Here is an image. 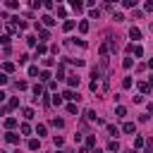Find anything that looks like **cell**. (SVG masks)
Segmentation results:
<instances>
[{"mask_svg": "<svg viewBox=\"0 0 153 153\" xmlns=\"http://www.w3.org/2000/svg\"><path fill=\"white\" fill-rule=\"evenodd\" d=\"M139 89H141L144 94H148V91H151V86H148V84H139Z\"/></svg>", "mask_w": 153, "mask_h": 153, "instance_id": "obj_27", "label": "cell"}, {"mask_svg": "<svg viewBox=\"0 0 153 153\" xmlns=\"http://www.w3.org/2000/svg\"><path fill=\"white\" fill-rule=\"evenodd\" d=\"M62 77H65V67L60 65V67H57V79H62Z\"/></svg>", "mask_w": 153, "mask_h": 153, "instance_id": "obj_34", "label": "cell"}, {"mask_svg": "<svg viewBox=\"0 0 153 153\" xmlns=\"http://www.w3.org/2000/svg\"><path fill=\"white\" fill-rule=\"evenodd\" d=\"M69 3H72V7H74L77 12H79V10L84 7V3H82V0H69Z\"/></svg>", "mask_w": 153, "mask_h": 153, "instance_id": "obj_9", "label": "cell"}, {"mask_svg": "<svg viewBox=\"0 0 153 153\" xmlns=\"http://www.w3.org/2000/svg\"><path fill=\"white\" fill-rule=\"evenodd\" d=\"M62 96H65V98H69V101H79V96H77V94H74L72 89H67V91H65Z\"/></svg>", "mask_w": 153, "mask_h": 153, "instance_id": "obj_2", "label": "cell"}, {"mask_svg": "<svg viewBox=\"0 0 153 153\" xmlns=\"http://www.w3.org/2000/svg\"><path fill=\"white\" fill-rule=\"evenodd\" d=\"M57 3H62V0H57Z\"/></svg>", "mask_w": 153, "mask_h": 153, "instance_id": "obj_40", "label": "cell"}, {"mask_svg": "<svg viewBox=\"0 0 153 153\" xmlns=\"http://www.w3.org/2000/svg\"><path fill=\"white\" fill-rule=\"evenodd\" d=\"M29 148H31V151L38 148V141H36V139H31V141H29Z\"/></svg>", "mask_w": 153, "mask_h": 153, "instance_id": "obj_25", "label": "cell"}, {"mask_svg": "<svg viewBox=\"0 0 153 153\" xmlns=\"http://www.w3.org/2000/svg\"><path fill=\"white\" fill-rule=\"evenodd\" d=\"M22 115H24V120H31V117H34V110H31V108H24Z\"/></svg>", "mask_w": 153, "mask_h": 153, "instance_id": "obj_11", "label": "cell"}, {"mask_svg": "<svg viewBox=\"0 0 153 153\" xmlns=\"http://www.w3.org/2000/svg\"><path fill=\"white\" fill-rule=\"evenodd\" d=\"M79 31L86 34V31H89V22H79Z\"/></svg>", "mask_w": 153, "mask_h": 153, "instance_id": "obj_16", "label": "cell"}, {"mask_svg": "<svg viewBox=\"0 0 153 153\" xmlns=\"http://www.w3.org/2000/svg\"><path fill=\"white\" fill-rule=\"evenodd\" d=\"M134 146H136V148H139V146H144V139H141V136H136V139H134Z\"/></svg>", "mask_w": 153, "mask_h": 153, "instance_id": "obj_35", "label": "cell"}, {"mask_svg": "<svg viewBox=\"0 0 153 153\" xmlns=\"http://www.w3.org/2000/svg\"><path fill=\"white\" fill-rule=\"evenodd\" d=\"M67 84H69V86H79V77H77V74H69Z\"/></svg>", "mask_w": 153, "mask_h": 153, "instance_id": "obj_3", "label": "cell"}, {"mask_svg": "<svg viewBox=\"0 0 153 153\" xmlns=\"http://www.w3.org/2000/svg\"><path fill=\"white\" fill-rule=\"evenodd\" d=\"M108 132H110V134H112V136H117V134H120V129L115 127V124H108Z\"/></svg>", "mask_w": 153, "mask_h": 153, "instance_id": "obj_17", "label": "cell"}, {"mask_svg": "<svg viewBox=\"0 0 153 153\" xmlns=\"http://www.w3.org/2000/svg\"><path fill=\"white\" fill-rule=\"evenodd\" d=\"M41 79L43 82H50V72H41Z\"/></svg>", "mask_w": 153, "mask_h": 153, "instance_id": "obj_31", "label": "cell"}, {"mask_svg": "<svg viewBox=\"0 0 153 153\" xmlns=\"http://www.w3.org/2000/svg\"><path fill=\"white\" fill-rule=\"evenodd\" d=\"M108 148H110V151H117V148H120V144H117V141H110V144H108Z\"/></svg>", "mask_w": 153, "mask_h": 153, "instance_id": "obj_26", "label": "cell"}, {"mask_svg": "<svg viewBox=\"0 0 153 153\" xmlns=\"http://www.w3.org/2000/svg\"><path fill=\"white\" fill-rule=\"evenodd\" d=\"M7 7L10 10H17L19 7V0H7Z\"/></svg>", "mask_w": 153, "mask_h": 153, "instance_id": "obj_15", "label": "cell"}, {"mask_svg": "<svg viewBox=\"0 0 153 153\" xmlns=\"http://www.w3.org/2000/svg\"><path fill=\"white\" fill-rule=\"evenodd\" d=\"M115 115H117V117H124V115H127V110H124V108H122V105H120V108L115 110Z\"/></svg>", "mask_w": 153, "mask_h": 153, "instance_id": "obj_18", "label": "cell"}, {"mask_svg": "<svg viewBox=\"0 0 153 153\" xmlns=\"http://www.w3.org/2000/svg\"><path fill=\"white\" fill-rule=\"evenodd\" d=\"M19 105V98H10V108H17Z\"/></svg>", "mask_w": 153, "mask_h": 153, "instance_id": "obj_32", "label": "cell"}, {"mask_svg": "<svg viewBox=\"0 0 153 153\" xmlns=\"http://www.w3.org/2000/svg\"><path fill=\"white\" fill-rule=\"evenodd\" d=\"M0 43H3V45H7V43H10V36H7V34H5V36H0Z\"/></svg>", "mask_w": 153, "mask_h": 153, "instance_id": "obj_28", "label": "cell"}, {"mask_svg": "<svg viewBox=\"0 0 153 153\" xmlns=\"http://www.w3.org/2000/svg\"><path fill=\"white\" fill-rule=\"evenodd\" d=\"M132 65H134V60H132V57H124V62H122V67H124V69H129V67H132Z\"/></svg>", "mask_w": 153, "mask_h": 153, "instance_id": "obj_14", "label": "cell"}, {"mask_svg": "<svg viewBox=\"0 0 153 153\" xmlns=\"http://www.w3.org/2000/svg\"><path fill=\"white\" fill-rule=\"evenodd\" d=\"M15 124H17V120H15V117H7V120H5V127H7V129H12Z\"/></svg>", "mask_w": 153, "mask_h": 153, "instance_id": "obj_10", "label": "cell"}, {"mask_svg": "<svg viewBox=\"0 0 153 153\" xmlns=\"http://www.w3.org/2000/svg\"><path fill=\"white\" fill-rule=\"evenodd\" d=\"M5 139H7V141H10V144H17V141H19V136H17V134H12V132H10V134H7V136H5Z\"/></svg>", "mask_w": 153, "mask_h": 153, "instance_id": "obj_13", "label": "cell"}, {"mask_svg": "<svg viewBox=\"0 0 153 153\" xmlns=\"http://www.w3.org/2000/svg\"><path fill=\"white\" fill-rule=\"evenodd\" d=\"M108 3H110V5H115V3H122V0H108Z\"/></svg>", "mask_w": 153, "mask_h": 153, "instance_id": "obj_39", "label": "cell"}, {"mask_svg": "<svg viewBox=\"0 0 153 153\" xmlns=\"http://www.w3.org/2000/svg\"><path fill=\"white\" fill-rule=\"evenodd\" d=\"M53 103H55V105H62V96L55 94V96H53Z\"/></svg>", "mask_w": 153, "mask_h": 153, "instance_id": "obj_24", "label": "cell"}, {"mask_svg": "<svg viewBox=\"0 0 153 153\" xmlns=\"http://www.w3.org/2000/svg\"><path fill=\"white\" fill-rule=\"evenodd\" d=\"M36 134H38V136L45 134V124H38V127H36Z\"/></svg>", "mask_w": 153, "mask_h": 153, "instance_id": "obj_21", "label": "cell"}, {"mask_svg": "<svg viewBox=\"0 0 153 153\" xmlns=\"http://www.w3.org/2000/svg\"><path fill=\"white\" fill-rule=\"evenodd\" d=\"M124 132H127V134H132V132H134L136 127H134V122H124V127H122Z\"/></svg>", "mask_w": 153, "mask_h": 153, "instance_id": "obj_7", "label": "cell"}, {"mask_svg": "<svg viewBox=\"0 0 153 153\" xmlns=\"http://www.w3.org/2000/svg\"><path fill=\"white\" fill-rule=\"evenodd\" d=\"M5 96H7V94H5V91H0V103L5 101Z\"/></svg>", "mask_w": 153, "mask_h": 153, "instance_id": "obj_38", "label": "cell"}, {"mask_svg": "<svg viewBox=\"0 0 153 153\" xmlns=\"http://www.w3.org/2000/svg\"><path fill=\"white\" fill-rule=\"evenodd\" d=\"M3 84H7V74H0V86Z\"/></svg>", "mask_w": 153, "mask_h": 153, "instance_id": "obj_36", "label": "cell"}, {"mask_svg": "<svg viewBox=\"0 0 153 153\" xmlns=\"http://www.w3.org/2000/svg\"><path fill=\"white\" fill-rule=\"evenodd\" d=\"M36 55H45V45H36Z\"/></svg>", "mask_w": 153, "mask_h": 153, "instance_id": "obj_23", "label": "cell"}, {"mask_svg": "<svg viewBox=\"0 0 153 153\" xmlns=\"http://www.w3.org/2000/svg\"><path fill=\"white\" fill-rule=\"evenodd\" d=\"M43 5L45 7H53V0H43Z\"/></svg>", "mask_w": 153, "mask_h": 153, "instance_id": "obj_37", "label": "cell"}, {"mask_svg": "<svg viewBox=\"0 0 153 153\" xmlns=\"http://www.w3.org/2000/svg\"><path fill=\"white\" fill-rule=\"evenodd\" d=\"M43 24H45V26H53V24H55V19H53L50 15H45V17H43Z\"/></svg>", "mask_w": 153, "mask_h": 153, "instance_id": "obj_12", "label": "cell"}, {"mask_svg": "<svg viewBox=\"0 0 153 153\" xmlns=\"http://www.w3.org/2000/svg\"><path fill=\"white\" fill-rule=\"evenodd\" d=\"M122 5H124V7H134L136 0H122Z\"/></svg>", "mask_w": 153, "mask_h": 153, "instance_id": "obj_22", "label": "cell"}, {"mask_svg": "<svg viewBox=\"0 0 153 153\" xmlns=\"http://www.w3.org/2000/svg\"><path fill=\"white\" fill-rule=\"evenodd\" d=\"M86 120H91V122H94V120H96V122H101V120L96 117V112H94V110H86Z\"/></svg>", "mask_w": 153, "mask_h": 153, "instance_id": "obj_8", "label": "cell"}, {"mask_svg": "<svg viewBox=\"0 0 153 153\" xmlns=\"http://www.w3.org/2000/svg\"><path fill=\"white\" fill-rule=\"evenodd\" d=\"M22 134H31V127H29V124H22Z\"/></svg>", "mask_w": 153, "mask_h": 153, "instance_id": "obj_33", "label": "cell"}, {"mask_svg": "<svg viewBox=\"0 0 153 153\" xmlns=\"http://www.w3.org/2000/svg\"><path fill=\"white\" fill-rule=\"evenodd\" d=\"M50 124H53V127H57V129H60V127H65V122H62L60 117H53V120H50Z\"/></svg>", "mask_w": 153, "mask_h": 153, "instance_id": "obj_4", "label": "cell"}, {"mask_svg": "<svg viewBox=\"0 0 153 153\" xmlns=\"http://www.w3.org/2000/svg\"><path fill=\"white\" fill-rule=\"evenodd\" d=\"M134 55H136V57L144 55V48H141V45H134Z\"/></svg>", "mask_w": 153, "mask_h": 153, "instance_id": "obj_19", "label": "cell"}, {"mask_svg": "<svg viewBox=\"0 0 153 153\" xmlns=\"http://www.w3.org/2000/svg\"><path fill=\"white\" fill-rule=\"evenodd\" d=\"M129 36L134 38V41H139V38H141V29H136V26H132V29H129Z\"/></svg>", "mask_w": 153, "mask_h": 153, "instance_id": "obj_1", "label": "cell"}, {"mask_svg": "<svg viewBox=\"0 0 153 153\" xmlns=\"http://www.w3.org/2000/svg\"><path fill=\"white\" fill-rule=\"evenodd\" d=\"M34 96H36V98H41V96H43V86H41V84H36V86H34Z\"/></svg>", "mask_w": 153, "mask_h": 153, "instance_id": "obj_6", "label": "cell"}, {"mask_svg": "<svg viewBox=\"0 0 153 153\" xmlns=\"http://www.w3.org/2000/svg\"><path fill=\"white\" fill-rule=\"evenodd\" d=\"M0 153H3V151H0Z\"/></svg>", "mask_w": 153, "mask_h": 153, "instance_id": "obj_41", "label": "cell"}, {"mask_svg": "<svg viewBox=\"0 0 153 153\" xmlns=\"http://www.w3.org/2000/svg\"><path fill=\"white\" fill-rule=\"evenodd\" d=\"M89 15H91V19H98V17H101V12H98V10H91Z\"/></svg>", "mask_w": 153, "mask_h": 153, "instance_id": "obj_29", "label": "cell"}, {"mask_svg": "<svg viewBox=\"0 0 153 153\" xmlns=\"http://www.w3.org/2000/svg\"><path fill=\"white\" fill-rule=\"evenodd\" d=\"M62 26H65V31H69V29H74V22H65Z\"/></svg>", "mask_w": 153, "mask_h": 153, "instance_id": "obj_30", "label": "cell"}, {"mask_svg": "<svg viewBox=\"0 0 153 153\" xmlns=\"http://www.w3.org/2000/svg\"><path fill=\"white\" fill-rule=\"evenodd\" d=\"M122 86H124V89H132V79L124 77V79H122Z\"/></svg>", "mask_w": 153, "mask_h": 153, "instance_id": "obj_20", "label": "cell"}, {"mask_svg": "<svg viewBox=\"0 0 153 153\" xmlns=\"http://www.w3.org/2000/svg\"><path fill=\"white\" fill-rule=\"evenodd\" d=\"M38 29V26H36ZM38 34H41V41H45V38H50V31L48 29H38Z\"/></svg>", "mask_w": 153, "mask_h": 153, "instance_id": "obj_5", "label": "cell"}]
</instances>
